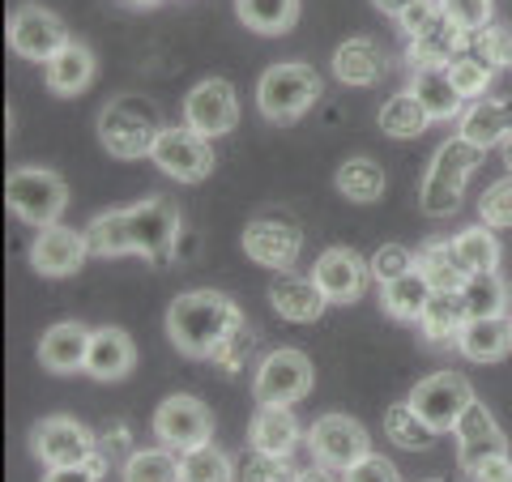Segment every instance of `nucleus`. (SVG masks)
<instances>
[{
    "label": "nucleus",
    "instance_id": "f257e3e1",
    "mask_svg": "<svg viewBox=\"0 0 512 482\" xmlns=\"http://www.w3.org/2000/svg\"><path fill=\"white\" fill-rule=\"evenodd\" d=\"M90 256H146V261H167L180 239V205L171 197H150L128 210H107L86 227Z\"/></svg>",
    "mask_w": 512,
    "mask_h": 482
},
{
    "label": "nucleus",
    "instance_id": "f03ea898",
    "mask_svg": "<svg viewBox=\"0 0 512 482\" xmlns=\"http://www.w3.org/2000/svg\"><path fill=\"white\" fill-rule=\"evenodd\" d=\"M244 325V312L235 308L231 295L222 291H184L167 308V337L184 359H214V350Z\"/></svg>",
    "mask_w": 512,
    "mask_h": 482
},
{
    "label": "nucleus",
    "instance_id": "7ed1b4c3",
    "mask_svg": "<svg viewBox=\"0 0 512 482\" xmlns=\"http://www.w3.org/2000/svg\"><path fill=\"white\" fill-rule=\"evenodd\" d=\"M99 141L111 158H120V163H137V158H150L154 154V141L163 133V116H158V107L150 99H141V94H116L111 103H103L99 111Z\"/></svg>",
    "mask_w": 512,
    "mask_h": 482
},
{
    "label": "nucleus",
    "instance_id": "20e7f679",
    "mask_svg": "<svg viewBox=\"0 0 512 482\" xmlns=\"http://www.w3.org/2000/svg\"><path fill=\"white\" fill-rule=\"evenodd\" d=\"M483 146H474L466 137H448L444 146L431 158V167L423 175V188H419V205L423 214L431 218H448L461 210V192H466L470 175L483 167Z\"/></svg>",
    "mask_w": 512,
    "mask_h": 482
},
{
    "label": "nucleus",
    "instance_id": "39448f33",
    "mask_svg": "<svg viewBox=\"0 0 512 482\" xmlns=\"http://www.w3.org/2000/svg\"><path fill=\"white\" fill-rule=\"evenodd\" d=\"M320 99V73L303 60H282L269 64L256 82V107L269 124H295L303 120Z\"/></svg>",
    "mask_w": 512,
    "mask_h": 482
},
{
    "label": "nucleus",
    "instance_id": "423d86ee",
    "mask_svg": "<svg viewBox=\"0 0 512 482\" xmlns=\"http://www.w3.org/2000/svg\"><path fill=\"white\" fill-rule=\"evenodd\" d=\"M5 205L35 231L56 227L69 210V184L47 167H13L5 180Z\"/></svg>",
    "mask_w": 512,
    "mask_h": 482
},
{
    "label": "nucleus",
    "instance_id": "0eeeda50",
    "mask_svg": "<svg viewBox=\"0 0 512 482\" xmlns=\"http://www.w3.org/2000/svg\"><path fill=\"white\" fill-rule=\"evenodd\" d=\"M312 359L295 346H278L256 363V376H252V397L261 406H295L312 393Z\"/></svg>",
    "mask_w": 512,
    "mask_h": 482
},
{
    "label": "nucleus",
    "instance_id": "6e6552de",
    "mask_svg": "<svg viewBox=\"0 0 512 482\" xmlns=\"http://www.w3.org/2000/svg\"><path fill=\"white\" fill-rule=\"evenodd\" d=\"M239 244H244L248 261H256L261 269L286 273V269H295L299 252H303V231H299V222L286 214H256L244 227V235H239Z\"/></svg>",
    "mask_w": 512,
    "mask_h": 482
},
{
    "label": "nucleus",
    "instance_id": "1a4fd4ad",
    "mask_svg": "<svg viewBox=\"0 0 512 482\" xmlns=\"http://www.w3.org/2000/svg\"><path fill=\"white\" fill-rule=\"evenodd\" d=\"M308 448L316 465H325V470H338L346 474L350 465H359L367 453H372V440H367V427L355 423L350 414H320V419L308 427Z\"/></svg>",
    "mask_w": 512,
    "mask_h": 482
},
{
    "label": "nucleus",
    "instance_id": "9d476101",
    "mask_svg": "<svg viewBox=\"0 0 512 482\" xmlns=\"http://www.w3.org/2000/svg\"><path fill=\"white\" fill-rule=\"evenodd\" d=\"M154 167L171 175V180H180V184H201L205 175L214 171V146H210V137H201L197 128H188V124H171L158 133L154 141Z\"/></svg>",
    "mask_w": 512,
    "mask_h": 482
},
{
    "label": "nucleus",
    "instance_id": "9b49d317",
    "mask_svg": "<svg viewBox=\"0 0 512 482\" xmlns=\"http://www.w3.org/2000/svg\"><path fill=\"white\" fill-rule=\"evenodd\" d=\"M5 39L9 47L18 52L22 60H39L47 64L52 56H60L64 47H69V26L60 22V13L52 9H43V5H22V9H13L9 13V22H5Z\"/></svg>",
    "mask_w": 512,
    "mask_h": 482
},
{
    "label": "nucleus",
    "instance_id": "f8f14e48",
    "mask_svg": "<svg viewBox=\"0 0 512 482\" xmlns=\"http://www.w3.org/2000/svg\"><path fill=\"white\" fill-rule=\"evenodd\" d=\"M410 406L414 414L436 431H453L457 419L466 414V406L474 401V389H470V380L466 376H457V372H436V376H423L419 384L410 389Z\"/></svg>",
    "mask_w": 512,
    "mask_h": 482
},
{
    "label": "nucleus",
    "instance_id": "ddd939ff",
    "mask_svg": "<svg viewBox=\"0 0 512 482\" xmlns=\"http://www.w3.org/2000/svg\"><path fill=\"white\" fill-rule=\"evenodd\" d=\"M154 436L163 444H171L175 453H192V448L214 440V414L201 397L171 393L163 406L154 410Z\"/></svg>",
    "mask_w": 512,
    "mask_h": 482
},
{
    "label": "nucleus",
    "instance_id": "4468645a",
    "mask_svg": "<svg viewBox=\"0 0 512 482\" xmlns=\"http://www.w3.org/2000/svg\"><path fill=\"white\" fill-rule=\"evenodd\" d=\"M94 444H99V436L86 431L77 419H69V414H52V419H39L30 427V453L47 470H56V465H86Z\"/></svg>",
    "mask_w": 512,
    "mask_h": 482
},
{
    "label": "nucleus",
    "instance_id": "2eb2a0df",
    "mask_svg": "<svg viewBox=\"0 0 512 482\" xmlns=\"http://www.w3.org/2000/svg\"><path fill=\"white\" fill-rule=\"evenodd\" d=\"M184 124L197 128L201 137H227L239 124V94L227 77H205L188 90L184 99Z\"/></svg>",
    "mask_w": 512,
    "mask_h": 482
},
{
    "label": "nucleus",
    "instance_id": "dca6fc26",
    "mask_svg": "<svg viewBox=\"0 0 512 482\" xmlns=\"http://www.w3.org/2000/svg\"><path fill=\"white\" fill-rule=\"evenodd\" d=\"M312 278L329 303H359L372 282V261H363L350 248H325L312 265Z\"/></svg>",
    "mask_w": 512,
    "mask_h": 482
},
{
    "label": "nucleus",
    "instance_id": "f3484780",
    "mask_svg": "<svg viewBox=\"0 0 512 482\" xmlns=\"http://www.w3.org/2000/svg\"><path fill=\"white\" fill-rule=\"evenodd\" d=\"M453 436H457V457H461V470H466V474L474 470V465H483L487 457L508 453V436H504V427L495 423V414H491L478 397L466 406V414L457 419Z\"/></svg>",
    "mask_w": 512,
    "mask_h": 482
},
{
    "label": "nucleus",
    "instance_id": "a211bd4d",
    "mask_svg": "<svg viewBox=\"0 0 512 482\" xmlns=\"http://www.w3.org/2000/svg\"><path fill=\"white\" fill-rule=\"evenodd\" d=\"M86 256H90V239L82 231L64 227V222L43 227L35 235V244H30V265H35V273H43V278H69V273L86 265Z\"/></svg>",
    "mask_w": 512,
    "mask_h": 482
},
{
    "label": "nucleus",
    "instance_id": "6ab92c4d",
    "mask_svg": "<svg viewBox=\"0 0 512 482\" xmlns=\"http://www.w3.org/2000/svg\"><path fill=\"white\" fill-rule=\"evenodd\" d=\"M269 303H274V312L282 320H291V325H316L329 308V299L316 286L312 273L303 278V273H295V269L274 273V282H269Z\"/></svg>",
    "mask_w": 512,
    "mask_h": 482
},
{
    "label": "nucleus",
    "instance_id": "aec40b11",
    "mask_svg": "<svg viewBox=\"0 0 512 482\" xmlns=\"http://www.w3.org/2000/svg\"><path fill=\"white\" fill-rule=\"evenodd\" d=\"M389 69H393V56L372 35H355L338 43V52H333V77L342 86H376L389 77Z\"/></svg>",
    "mask_w": 512,
    "mask_h": 482
},
{
    "label": "nucleus",
    "instance_id": "412c9836",
    "mask_svg": "<svg viewBox=\"0 0 512 482\" xmlns=\"http://www.w3.org/2000/svg\"><path fill=\"white\" fill-rule=\"evenodd\" d=\"M90 337H94V329L77 325V320H60V325H52V329L39 337V363L52 376L82 372L86 355H90Z\"/></svg>",
    "mask_w": 512,
    "mask_h": 482
},
{
    "label": "nucleus",
    "instance_id": "4be33fe9",
    "mask_svg": "<svg viewBox=\"0 0 512 482\" xmlns=\"http://www.w3.org/2000/svg\"><path fill=\"white\" fill-rule=\"evenodd\" d=\"M474 35H466V30H457L453 22L440 13V22H431L423 35H414L406 43V60H410V69L419 73V69H448L457 56H466V47H470Z\"/></svg>",
    "mask_w": 512,
    "mask_h": 482
},
{
    "label": "nucleus",
    "instance_id": "5701e85b",
    "mask_svg": "<svg viewBox=\"0 0 512 482\" xmlns=\"http://www.w3.org/2000/svg\"><path fill=\"white\" fill-rule=\"evenodd\" d=\"M470 325V312H466V299L461 291H436L427 303V312L419 316V333L431 350H448L461 342V329Z\"/></svg>",
    "mask_w": 512,
    "mask_h": 482
},
{
    "label": "nucleus",
    "instance_id": "b1692460",
    "mask_svg": "<svg viewBox=\"0 0 512 482\" xmlns=\"http://www.w3.org/2000/svg\"><path fill=\"white\" fill-rule=\"evenodd\" d=\"M137 367V346L124 329L107 325V329H94L90 337V355H86V372L94 380H124L128 372Z\"/></svg>",
    "mask_w": 512,
    "mask_h": 482
},
{
    "label": "nucleus",
    "instance_id": "393cba45",
    "mask_svg": "<svg viewBox=\"0 0 512 482\" xmlns=\"http://www.w3.org/2000/svg\"><path fill=\"white\" fill-rule=\"evenodd\" d=\"M299 440H303V431H299V419L291 406H261L248 423V444L261 448V453L291 457Z\"/></svg>",
    "mask_w": 512,
    "mask_h": 482
},
{
    "label": "nucleus",
    "instance_id": "a878e982",
    "mask_svg": "<svg viewBox=\"0 0 512 482\" xmlns=\"http://www.w3.org/2000/svg\"><path fill=\"white\" fill-rule=\"evenodd\" d=\"M461 355L470 363H500L512 350V316H474L461 329Z\"/></svg>",
    "mask_w": 512,
    "mask_h": 482
},
{
    "label": "nucleus",
    "instance_id": "bb28decb",
    "mask_svg": "<svg viewBox=\"0 0 512 482\" xmlns=\"http://www.w3.org/2000/svg\"><path fill=\"white\" fill-rule=\"evenodd\" d=\"M512 133V99H478L466 107V116H461V128L457 137L474 141V146H504V137Z\"/></svg>",
    "mask_w": 512,
    "mask_h": 482
},
{
    "label": "nucleus",
    "instance_id": "cd10ccee",
    "mask_svg": "<svg viewBox=\"0 0 512 482\" xmlns=\"http://www.w3.org/2000/svg\"><path fill=\"white\" fill-rule=\"evenodd\" d=\"M431 295L436 291L427 286L423 273L410 269V273H402V278H393V282H380V312L402 320V325H419V316L427 312Z\"/></svg>",
    "mask_w": 512,
    "mask_h": 482
},
{
    "label": "nucleus",
    "instance_id": "c85d7f7f",
    "mask_svg": "<svg viewBox=\"0 0 512 482\" xmlns=\"http://www.w3.org/2000/svg\"><path fill=\"white\" fill-rule=\"evenodd\" d=\"M90 82H94V52L86 43H69L60 56L47 60V90L60 94V99L90 90Z\"/></svg>",
    "mask_w": 512,
    "mask_h": 482
},
{
    "label": "nucleus",
    "instance_id": "c756f323",
    "mask_svg": "<svg viewBox=\"0 0 512 482\" xmlns=\"http://www.w3.org/2000/svg\"><path fill=\"white\" fill-rule=\"evenodd\" d=\"M376 124H380V133H384V137L410 141V137H423V133H427L431 116H427V107L419 103V94H414V90H402V94H393V99H384V103H380Z\"/></svg>",
    "mask_w": 512,
    "mask_h": 482
},
{
    "label": "nucleus",
    "instance_id": "7c9ffc66",
    "mask_svg": "<svg viewBox=\"0 0 512 482\" xmlns=\"http://www.w3.org/2000/svg\"><path fill=\"white\" fill-rule=\"evenodd\" d=\"M410 90L419 94V103L427 107V116H431V124L436 120H457L461 116V90L453 86V77H448V69H419L414 73V82H410Z\"/></svg>",
    "mask_w": 512,
    "mask_h": 482
},
{
    "label": "nucleus",
    "instance_id": "2f4dec72",
    "mask_svg": "<svg viewBox=\"0 0 512 482\" xmlns=\"http://www.w3.org/2000/svg\"><path fill=\"white\" fill-rule=\"evenodd\" d=\"M414 265H419V273L427 278L431 291H461L466 286L470 273L461 269L457 252H453V239H436V244H427L414 252Z\"/></svg>",
    "mask_w": 512,
    "mask_h": 482
},
{
    "label": "nucleus",
    "instance_id": "473e14b6",
    "mask_svg": "<svg viewBox=\"0 0 512 482\" xmlns=\"http://www.w3.org/2000/svg\"><path fill=\"white\" fill-rule=\"evenodd\" d=\"M333 184H338V192L346 201L355 205H376L384 197V167L376 163V158H346V163L338 167V175H333Z\"/></svg>",
    "mask_w": 512,
    "mask_h": 482
},
{
    "label": "nucleus",
    "instance_id": "72a5a7b5",
    "mask_svg": "<svg viewBox=\"0 0 512 482\" xmlns=\"http://www.w3.org/2000/svg\"><path fill=\"white\" fill-rule=\"evenodd\" d=\"M124 482H184V465L175 457L171 444H158V448H137V453L124 457Z\"/></svg>",
    "mask_w": 512,
    "mask_h": 482
},
{
    "label": "nucleus",
    "instance_id": "f704fd0d",
    "mask_svg": "<svg viewBox=\"0 0 512 482\" xmlns=\"http://www.w3.org/2000/svg\"><path fill=\"white\" fill-rule=\"evenodd\" d=\"M235 13L256 35H286L299 22V0H235Z\"/></svg>",
    "mask_w": 512,
    "mask_h": 482
},
{
    "label": "nucleus",
    "instance_id": "c9c22d12",
    "mask_svg": "<svg viewBox=\"0 0 512 482\" xmlns=\"http://www.w3.org/2000/svg\"><path fill=\"white\" fill-rule=\"evenodd\" d=\"M453 252L466 273H491L500 269V239L491 227H466L453 235Z\"/></svg>",
    "mask_w": 512,
    "mask_h": 482
},
{
    "label": "nucleus",
    "instance_id": "e433bc0d",
    "mask_svg": "<svg viewBox=\"0 0 512 482\" xmlns=\"http://www.w3.org/2000/svg\"><path fill=\"white\" fill-rule=\"evenodd\" d=\"M461 299H466V312H470V320L474 316H508V286H504V278L500 273H470L466 278V286H461Z\"/></svg>",
    "mask_w": 512,
    "mask_h": 482
},
{
    "label": "nucleus",
    "instance_id": "4c0bfd02",
    "mask_svg": "<svg viewBox=\"0 0 512 482\" xmlns=\"http://www.w3.org/2000/svg\"><path fill=\"white\" fill-rule=\"evenodd\" d=\"M384 436H389L397 448H410V453H419V448H427L431 444V431L419 414H414V406L410 401H393L389 410H384Z\"/></svg>",
    "mask_w": 512,
    "mask_h": 482
},
{
    "label": "nucleus",
    "instance_id": "58836bf2",
    "mask_svg": "<svg viewBox=\"0 0 512 482\" xmlns=\"http://www.w3.org/2000/svg\"><path fill=\"white\" fill-rule=\"evenodd\" d=\"M184 482H235V461L218 444H201L192 453H180Z\"/></svg>",
    "mask_w": 512,
    "mask_h": 482
},
{
    "label": "nucleus",
    "instance_id": "ea45409f",
    "mask_svg": "<svg viewBox=\"0 0 512 482\" xmlns=\"http://www.w3.org/2000/svg\"><path fill=\"white\" fill-rule=\"evenodd\" d=\"M291 474V457H274L248 444V453L235 461V482H295Z\"/></svg>",
    "mask_w": 512,
    "mask_h": 482
},
{
    "label": "nucleus",
    "instance_id": "a19ab883",
    "mask_svg": "<svg viewBox=\"0 0 512 482\" xmlns=\"http://www.w3.org/2000/svg\"><path fill=\"white\" fill-rule=\"evenodd\" d=\"M470 52L487 64V69H512V30L508 26H500V22H491V26H483L478 35L470 39Z\"/></svg>",
    "mask_w": 512,
    "mask_h": 482
},
{
    "label": "nucleus",
    "instance_id": "79ce46f5",
    "mask_svg": "<svg viewBox=\"0 0 512 482\" xmlns=\"http://www.w3.org/2000/svg\"><path fill=\"white\" fill-rule=\"evenodd\" d=\"M491 73H495V69H487V64L478 60L474 52L457 56L453 64H448V77H453V86L461 90V99H466V103L487 99V90H491Z\"/></svg>",
    "mask_w": 512,
    "mask_h": 482
},
{
    "label": "nucleus",
    "instance_id": "37998d69",
    "mask_svg": "<svg viewBox=\"0 0 512 482\" xmlns=\"http://www.w3.org/2000/svg\"><path fill=\"white\" fill-rule=\"evenodd\" d=\"M252 346H256V329L244 320V325H239V329L227 337V342L214 350V359H210V363L218 367L222 376H239V372L248 367V359H252Z\"/></svg>",
    "mask_w": 512,
    "mask_h": 482
},
{
    "label": "nucleus",
    "instance_id": "c03bdc74",
    "mask_svg": "<svg viewBox=\"0 0 512 482\" xmlns=\"http://www.w3.org/2000/svg\"><path fill=\"white\" fill-rule=\"evenodd\" d=\"M478 218H483V227H491V231H508L512 227V175L495 180L483 192V201H478Z\"/></svg>",
    "mask_w": 512,
    "mask_h": 482
},
{
    "label": "nucleus",
    "instance_id": "a18cd8bd",
    "mask_svg": "<svg viewBox=\"0 0 512 482\" xmlns=\"http://www.w3.org/2000/svg\"><path fill=\"white\" fill-rule=\"evenodd\" d=\"M440 13L457 30H466V35H478L483 26H491V13L495 5L491 0H440Z\"/></svg>",
    "mask_w": 512,
    "mask_h": 482
},
{
    "label": "nucleus",
    "instance_id": "49530a36",
    "mask_svg": "<svg viewBox=\"0 0 512 482\" xmlns=\"http://www.w3.org/2000/svg\"><path fill=\"white\" fill-rule=\"evenodd\" d=\"M410 269H419V265H414V252L402 248V244H384L372 256V282H393V278H402V273H410Z\"/></svg>",
    "mask_w": 512,
    "mask_h": 482
},
{
    "label": "nucleus",
    "instance_id": "de8ad7c7",
    "mask_svg": "<svg viewBox=\"0 0 512 482\" xmlns=\"http://www.w3.org/2000/svg\"><path fill=\"white\" fill-rule=\"evenodd\" d=\"M342 482H402V474H397V465L389 457L367 453L359 465H350V470L342 474Z\"/></svg>",
    "mask_w": 512,
    "mask_h": 482
},
{
    "label": "nucleus",
    "instance_id": "09e8293b",
    "mask_svg": "<svg viewBox=\"0 0 512 482\" xmlns=\"http://www.w3.org/2000/svg\"><path fill=\"white\" fill-rule=\"evenodd\" d=\"M393 22L402 26V35H406V43H410L414 35H423L431 22H440V0H419V5H410L406 13H397Z\"/></svg>",
    "mask_w": 512,
    "mask_h": 482
},
{
    "label": "nucleus",
    "instance_id": "8fccbe9b",
    "mask_svg": "<svg viewBox=\"0 0 512 482\" xmlns=\"http://www.w3.org/2000/svg\"><path fill=\"white\" fill-rule=\"evenodd\" d=\"M94 453H99V457L111 465V470H116V461L128 457V427H124V423L107 427L103 436H99V444H94Z\"/></svg>",
    "mask_w": 512,
    "mask_h": 482
},
{
    "label": "nucleus",
    "instance_id": "3c124183",
    "mask_svg": "<svg viewBox=\"0 0 512 482\" xmlns=\"http://www.w3.org/2000/svg\"><path fill=\"white\" fill-rule=\"evenodd\" d=\"M470 478H474V482H512V457H508V453L487 457L483 465H474Z\"/></svg>",
    "mask_w": 512,
    "mask_h": 482
},
{
    "label": "nucleus",
    "instance_id": "603ef678",
    "mask_svg": "<svg viewBox=\"0 0 512 482\" xmlns=\"http://www.w3.org/2000/svg\"><path fill=\"white\" fill-rule=\"evenodd\" d=\"M43 482H99L86 465H56V470H47Z\"/></svg>",
    "mask_w": 512,
    "mask_h": 482
},
{
    "label": "nucleus",
    "instance_id": "864d4df0",
    "mask_svg": "<svg viewBox=\"0 0 512 482\" xmlns=\"http://www.w3.org/2000/svg\"><path fill=\"white\" fill-rule=\"evenodd\" d=\"M372 5H376L380 13H389V18H397V13H406L410 5H419V0H372Z\"/></svg>",
    "mask_w": 512,
    "mask_h": 482
},
{
    "label": "nucleus",
    "instance_id": "5fc2aeb1",
    "mask_svg": "<svg viewBox=\"0 0 512 482\" xmlns=\"http://www.w3.org/2000/svg\"><path fill=\"white\" fill-rule=\"evenodd\" d=\"M295 482H333V478H329V470H325V465H312V470H303Z\"/></svg>",
    "mask_w": 512,
    "mask_h": 482
},
{
    "label": "nucleus",
    "instance_id": "6e6d98bb",
    "mask_svg": "<svg viewBox=\"0 0 512 482\" xmlns=\"http://www.w3.org/2000/svg\"><path fill=\"white\" fill-rule=\"evenodd\" d=\"M500 150H504V167H508V175H512V133L504 137V146H500Z\"/></svg>",
    "mask_w": 512,
    "mask_h": 482
},
{
    "label": "nucleus",
    "instance_id": "4d7b16f0",
    "mask_svg": "<svg viewBox=\"0 0 512 482\" xmlns=\"http://www.w3.org/2000/svg\"><path fill=\"white\" fill-rule=\"evenodd\" d=\"M124 5H133V9H154V5H163V0H124Z\"/></svg>",
    "mask_w": 512,
    "mask_h": 482
},
{
    "label": "nucleus",
    "instance_id": "13d9d810",
    "mask_svg": "<svg viewBox=\"0 0 512 482\" xmlns=\"http://www.w3.org/2000/svg\"><path fill=\"white\" fill-rule=\"evenodd\" d=\"M508 316H512V308H508Z\"/></svg>",
    "mask_w": 512,
    "mask_h": 482
}]
</instances>
